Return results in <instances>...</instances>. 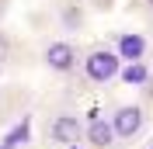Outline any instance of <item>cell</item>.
Listing matches in <instances>:
<instances>
[{
    "label": "cell",
    "mask_w": 153,
    "mask_h": 149,
    "mask_svg": "<svg viewBox=\"0 0 153 149\" xmlns=\"http://www.w3.org/2000/svg\"><path fill=\"white\" fill-rule=\"evenodd\" d=\"M122 59H118V52H115L108 42H94L91 49H84V56H80V80L91 87H97V90H105L108 83H115L118 80V73H122Z\"/></svg>",
    "instance_id": "1"
},
{
    "label": "cell",
    "mask_w": 153,
    "mask_h": 149,
    "mask_svg": "<svg viewBox=\"0 0 153 149\" xmlns=\"http://www.w3.org/2000/svg\"><path fill=\"white\" fill-rule=\"evenodd\" d=\"M108 121H111V128H115L118 146H132V142H139L146 135L150 114H146V108L139 101H125V104H115V108H111Z\"/></svg>",
    "instance_id": "2"
},
{
    "label": "cell",
    "mask_w": 153,
    "mask_h": 149,
    "mask_svg": "<svg viewBox=\"0 0 153 149\" xmlns=\"http://www.w3.org/2000/svg\"><path fill=\"white\" fill-rule=\"evenodd\" d=\"M80 56H84V49L70 38H49L42 45V66L59 80H70L80 73Z\"/></svg>",
    "instance_id": "3"
},
{
    "label": "cell",
    "mask_w": 153,
    "mask_h": 149,
    "mask_svg": "<svg viewBox=\"0 0 153 149\" xmlns=\"http://www.w3.org/2000/svg\"><path fill=\"white\" fill-rule=\"evenodd\" d=\"M84 114L73 111V108H59V111H52L45 118V142H52V146L59 149H73L84 142Z\"/></svg>",
    "instance_id": "4"
},
{
    "label": "cell",
    "mask_w": 153,
    "mask_h": 149,
    "mask_svg": "<svg viewBox=\"0 0 153 149\" xmlns=\"http://www.w3.org/2000/svg\"><path fill=\"white\" fill-rule=\"evenodd\" d=\"M108 45L118 52L122 63H146L150 59V38L143 31H115Z\"/></svg>",
    "instance_id": "5"
},
{
    "label": "cell",
    "mask_w": 153,
    "mask_h": 149,
    "mask_svg": "<svg viewBox=\"0 0 153 149\" xmlns=\"http://www.w3.org/2000/svg\"><path fill=\"white\" fill-rule=\"evenodd\" d=\"M84 142L91 149H118V139H115V128L105 114H97L84 125Z\"/></svg>",
    "instance_id": "6"
},
{
    "label": "cell",
    "mask_w": 153,
    "mask_h": 149,
    "mask_svg": "<svg viewBox=\"0 0 153 149\" xmlns=\"http://www.w3.org/2000/svg\"><path fill=\"white\" fill-rule=\"evenodd\" d=\"M56 18L63 31H84L87 28V10L80 0H56Z\"/></svg>",
    "instance_id": "7"
},
{
    "label": "cell",
    "mask_w": 153,
    "mask_h": 149,
    "mask_svg": "<svg viewBox=\"0 0 153 149\" xmlns=\"http://www.w3.org/2000/svg\"><path fill=\"white\" fill-rule=\"evenodd\" d=\"M118 80L129 87H146L153 80V69H146V63H125L122 73H118Z\"/></svg>",
    "instance_id": "8"
},
{
    "label": "cell",
    "mask_w": 153,
    "mask_h": 149,
    "mask_svg": "<svg viewBox=\"0 0 153 149\" xmlns=\"http://www.w3.org/2000/svg\"><path fill=\"white\" fill-rule=\"evenodd\" d=\"M7 59H10V42H7L4 31H0V76H4V69H7Z\"/></svg>",
    "instance_id": "9"
},
{
    "label": "cell",
    "mask_w": 153,
    "mask_h": 149,
    "mask_svg": "<svg viewBox=\"0 0 153 149\" xmlns=\"http://www.w3.org/2000/svg\"><path fill=\"white\" fill-rule=\"evenodd\" d=\"M139 7H143V10H150V14H153V0H139Z\"/></svg>",
    "instance_id": "10"
},
{
    "label": "cell",
    "mask_w": 153,
    "mask_h": 149,
    "mask_svg": "<svg viewBox=\"0 0 153 149\" xmlns=\"http://www.w3.org/2000/svg\"><path fill=\"white\" fill-rule=\"evenodd\" d=\"M150 69H153V42H150Z\"/></svg>",
    "instance_id": "11"
},
{
    "label": "cell",
    "mask_w": 153,
    "mask_h": 149,
    "mask_svg": "<svg viewBox=\"0 0 153 149\" xmlns=\"http://www.w3.org/2000/svg\"><path fill=\"white\" fill-rule=\"evenodd\" d=\"M97 7H105V10H108V7H111V4H108V0H101V4H97Z\"/></svg>",
    "instance_id": "12"
},
{
    "label": "cell",
    "mask_w": 153,
    "mask_h": 149,
    "mask_svg": "<svg viewBox=\"0 0 153 149\" xmlns=\"http://www.w3.org/2000/svg\"><path fill=\"white\" fill-rule=\"evenodd\" d=\"M4 7H7V0H0V14H4Z\"/></svg>",
    "instance_id": "13"
},
{
    "label": "cell",
    "mask_w": 153,
    "mask_h": 149,
    "mask_svg": "<svg viewBox=\"0 0 153 149\" xmlns=\"http://www.w3.org/2000/svg\"><path fill=\"white\" fill-rule=\"evenodd\" d=\"M143 149H153V139H150V142H146V146H143Z\"/></svg>",
    "instance_id": "14"
}]
</instances>
